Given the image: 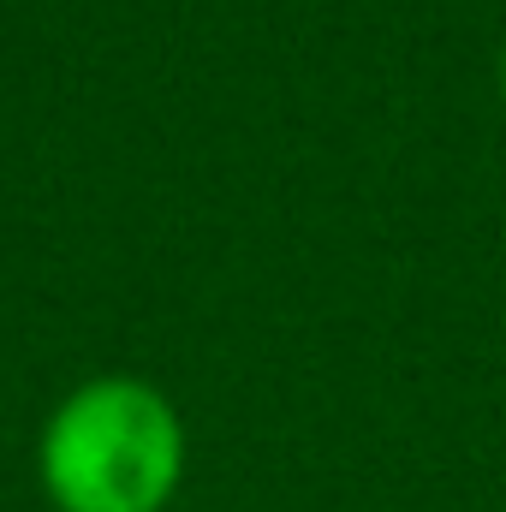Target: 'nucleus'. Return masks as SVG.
<instances>
[{
    "instance_id": "2",
    "label": "nucleus",
    "mask_w": 506,
    "mask_h": 512,
    "mask_svg": "<svg viewBox=\"0 0 506 512\" xmlns=\"http://www.w3.org/2000/svg\"><path fill=\"white\" fill-rule=\"evenodd\" d=\"M501 96H506V54H501Z\"/></svg>"
},
{
    "instance_id": "1",
    "label": "nucleus",
    "mask_w": 506,
    "mask_h": 512,
    "mask_svg": "<svg viewBox=\"0 0 506 512\" xmlns=\"http://www.w3.org/2000/svg\"><path fill=\"white\" fill-rule=\"evenodd\" d=\"M185 471V429L143 382L78 387L42 435V483L60 512H161Z\"/></svg>"
}]
</instances>
